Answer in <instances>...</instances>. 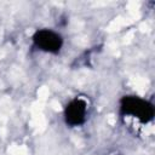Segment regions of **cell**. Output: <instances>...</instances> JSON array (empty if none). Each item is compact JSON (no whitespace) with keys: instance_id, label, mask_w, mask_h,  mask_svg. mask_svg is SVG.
Instances as JSON below:
<instances>
[{"instance_id":"1","label":"cell","mask_w":155,"mask_h":155,"mask_svg":"<svg viewBox=\"0 0 155 155\" xmlns=\"http://www.w3.org/2000/svg\"><path fill=\"white\" fill-rule=\"evenodd\" d=\"M119 111L122 116L136 117L142 124L153 121L155 116L154 105L139 96H124L119 102Z\"/></svg>"},{"instance_id":"2","label":"cell","mask_w":155,"mask_h":155,"mask_svg":"<svg viewBox=\"0 0 155 155\" xmlns=\"http://www.w3.org/2000/svg\"><path fill=\"white\" fill-rule=\"evenodd\" d=\"M33 45L46 53H52L57 54L63 47V36L52 29L48 28H42L35 30V33L31 36Z\"/></svg>"},{"instance_id":"3","label":"cell","mask_w":155,"mask_h":155,"mask_svg":"<svg viewBox=\"0 0 155 155\" xmlns=\"http://www.w3.org/2000/svg\"><path fill=\"white\" fill-rule=\"evenodd\" d=\"M86 115H87V103L85 99L80 97L73 98L64 107V111H63L64 121L70 127H76L85 124Z\"/></svg>"}]
</instances>
